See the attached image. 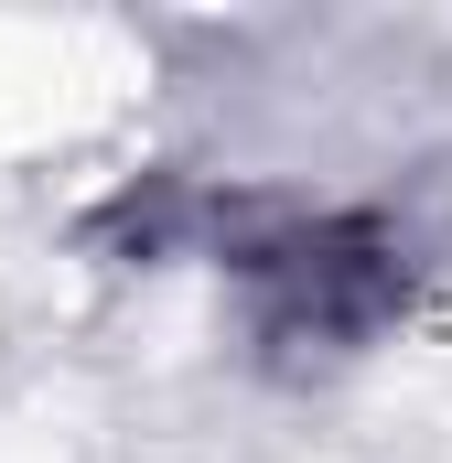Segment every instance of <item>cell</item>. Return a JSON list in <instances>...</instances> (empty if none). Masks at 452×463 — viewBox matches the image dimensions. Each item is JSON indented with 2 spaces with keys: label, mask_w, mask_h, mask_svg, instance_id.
I'll return each mask as SVG.
<instances>
[{
  "label": "cell",
  "mask_w": 452,
  "mask_h": 463,
  "mask_svg": "<svg viewBox=\"0 0 452 463\" xmlns=\"http://www.w3.org/2000/svg\"><path fill=\"white\" fill-rule=\"evenodd\" d=\"M194 237H205L216 269H237L259 345L291 355V366L377 345L410 313V280H420L410 237L388 227V216H366V205L226 194V205H194Z\"/></svg>",
  "instance_id": "1"
}]
</instances>
